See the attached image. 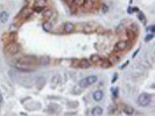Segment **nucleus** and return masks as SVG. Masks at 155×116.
I'll list each match as a JSON object with an SVG mask.
<instances>
[{
	"instance_id": "obj_1",
	"label": "nucleus",
	"mask_w": 155,
	"mask_h": 116,
	"mask_svg": "<svg viewBox=\"0 0 155 116\" xmlns=\"http://www.w3.org/2000/svg\"><path fill=\"white\" fill-rule=\"evenodd\" d=\"M19 50H20V46H19L18 43H15V42H9L8 44L5 46V54L7 55H15L19 52Z\"/></svg>"
},
{
	"instance_id": "obj_2",
	"label": "nucleus",
	"mask_w": 155,
	"mask_h": 116,
	"mask_svg": "<svg viewBox=\"0 0 155 116\" xmlns=\"http://www.w3.org/2000/svg\"><path fill=\"white\" fill-rule=\"evenodd\" d=\"M150 100H152V96H150L148 93H142V94H140L139 98H138V103H139V106H141V107H147V106L150 103Z\"/></svg>"
},
{
	"instance_id": "obj_3",
	"label": "nucleus",
	"mask_w": 155,
	"mask_h": 116,
	"mask_svg": "<svg viewBox=\"0 0 155 116\" xmlns=\"http://www.w3.org/2000/svg\"><path fill=\"white\" fill-rule=\"evenodd\" d=\"M82 31L83 33H85V34H89V33H93V31H96V29H97V25L94 23V22H88V23H82Z\"/></svg>"
},
{
	"instance_id": "obj_4",
	"label": "nucleus",
	"mask_w": 155,
	"mask_h": 116,
	"mask_svg": "<svg viewBox=\"0 0 155 116\" xmlns=\"http://www.w3.org/2000/svg\"><path fill=\"white\" fill-rule=\"evenodd\" d=\"M36 62H37V58H35L34 56H23L19 61V63H23V64H28V65L35 64Z\"/></svg>"
},
{
	"instance_id": "obj_5",
	"label": "nucleus",
	"mask_w": 155,
	"mask_h": 116,
	"mask_svg": "<svg viewBox=\"0 0 155 116\" xmlns=\"http://www.w3.org/2000/svg\"><path fill=\"white\" fill-rule=\"evenodd\" d=\"M128 48L127 41H119L117 44L114 45V51H124Z\"/></svg>"
},
{
	"instance_id": "obj_6",
	"label": "nucleus",
	"mask_w": 155,
	"mask_h": 116,
	"mask_svg": "<svg viewBox=\"0 0 155 116\" xmlns=\"http://www.w3.org/2000/svg\"><path fill=\"white\" fill-rule=\"evenodd\" d=\"M75 30V25L72 22H65L63 26V33L64 34H70Z\"/></svg>"
},
{
	"instance_id": "obj_7",
	"label": "nucleus",
	"mask_w": 155,
	"mask_h": 116,
	"mask_svg": "<svg viewBox=\"0 0 155 116\" xmlns=\"http://www.w3.org/2000/svg\"><path fill=\"white\" fill-rule=\"evenodd\" d=\"M32 12H33V10H32L30 8H27V7H25V8H23L22 10H21V12H20V13H19L18 16L20 19H27L28 16H30V15H32Z\"/></svg>"
},
{
	"instance_id": "obj_8",
	"label": "nucleus",
	"mask_w": 155,
	"mask_h": 116,
	"mask_svg": "<svg viewBox=\"0 0 155 116\" xmlns=\"http://www.w3.org/2000/svg\"><path fill=\"white\" fill-rule=\"evenodd\" d=\"M54 14H55V12L53 10V9H50V8L43 9V10H42V16L46 19V20H49V19H51Z\"/></svg>"
},
{
	"instance_id": "obj_9",
	"label": "nucleus",
	"mask_w": 155,
	"mask_h": 116,
	"mask_svg": "<svg viewBox=\"0 0 155 116\" xmlns=\"http://www.w3.org/2000/svg\"><path fill=\"white\" fill-rule=\"evenodd\" d=\"M93 100L94 101H100V100H103V98H104V93H103V91H100V89H97V91H94L93 92Z\"/></svg>"
},
{
	"instance_id": "obj_10",
	"label": "nucleus",
	"mask_w": 155,
	"mask_h": 116,
	"mask_svg": "<svg viewBox=\"0 0 155 116\" xmlns=\"http://www.w3.org/2000/svg\"><path fill=\"white\" fill-rule=\"evenodd\" d=\"M97 64H99L103 69H109V67H111V66H112V63L110 62L109 59H100V61L97 63Z\"/></svg>"
},
{
	"instance_id": "obj_11",
	"label": "nucleus",
	"mask_w": 155,
	"mask_h": 116,
	"mask_svg": "<svg viewBox=\"0 0 155 116\" xmlns=\"http://www.w3.org/2000/svg\"><path fill=\"white\" fill-rule=\"evenodd\" d=\"M19 70H22V71H30L32 70V66L28 65V64H23V63H19L15 65Z\"/></svg>"
},
{
	"instance_id": "obj_12",
	"label": "nucleus",
	"mask_w": 155,
	"mask_h": 116,
	"mask_svg": "<svg viewBox=\"0 0 155 116\" xmlns=\"http://www.w3.org/2000/svg\"><path fill=\"white\" fill-rule=\"evenodd\" d=\"M42 28H43V30H44V31H47V33H50V31L53 30V23H51V22H49V21L47 20L46 22H43Z\"/></svg>"
},
{
	"instance_id": "obj_13",
	"label": "nucleus",
	"mask_w": 155,
	"mask_h": 116,
	"mask_svg": "<svg viewBox=\"0 0 155 116\" xmlns=\"http://www.w3.org/2000/svg\"><path fill=\"white\" fill-rule=\"evenodd\" d=\"M90 65H91V63L90 61H88V59H81L79 61V67H82V69H88V67H90Z\"/></svg>"
},
{
	"instance_id": "obj_14",
	"label": "nucleus",
	"mask_w": 155,
	"mask_h": 116,
	"mask_svg": "<svg viewBox=\"0 0 155 116\" xmlns=\"http://www.w3.org/2000/svg\"><path fill=\"white\" fill-rule=\"evenodd\" d=\"M84 79L86 81L88 86H90V85H93V84L97 81V77H96V76H89V77H86V78H84Z\"/></svg>"
},
{
	"instance_id": "obj_15",
	"label": "nucleus",
	"mask_w": 155,
	"mask_h": 116,
	"mask_svg": "<svg viewBox=\"0 0 155 116\" xmlns=\"http://www.w3.org/2000/svg\"><path fill=\"white\" fill-rule=\"evenodd\" d=\"M91 114L93 116H99V115H103V108L101 107H94L93 109H92V111H91Z\"/></svg>"
},
{
	"instance_id": "obj_16",
	"label": "nucleus",
	"mask_w": 155,
	"mask_h": 116,
	"mask_svg": "<svg viewBox=\"0 0 155 116\" xmlns=\"http://www.w3.org/2000/svg\"><path fill=\"white\" fill-rule=\"evenodd\" d=\"M122 110H124V113L127 114V115L134 114V108L132 107V106H124V107H122Z\"/></svg>"
},
{
	"instance_id": "obj_17",
	"label": "nucleus",
	"mask_w": 155,
	"mask_h": 116,
	"mask_svg": "<svg viewBox=\"0 0 155 116\" xmlns=\"http://www.w3.org/2000/svg\"><path fill=\"white\" fill-rule=\"evenodd\" d=\"M7 20H8V13L7 12H1L0 13V22H2V23H5V22H7Z\"/></svg>"
},
{
	"instance_id": "obj_18",
	"label": "nucleus",
	"mask_w": 155,
	"mask_h": 116,
	"mask_svg": "<svg viewBox=\"0 0 155 116\" xmlns=\"http://www.w3.org/2000/svg\"><path fill=\"white\" fill-rule=\"evenodd\" d=\"M100 59H101V57L99 56V55H97V54L92 55L91 57H90V62H91V63H96V64L99 62Z\"/></svg>"
},
{
	"instance_id": "obj_19",
	"label": "nucleus",
	"mask_w": 155,
	"mask_h": 116,
	"mask_svg": "<svg viewBox=\"0 0 155 116\" xmlns=\"http://www.w3.org/2000/svg\"><path fill=\"white\" fill-rule=\"evenodd\" d=\"M92 6H93V2H92L91 0H85V2H84V5H83L82 7H85L86 10H89V9L92 8Z\"/></svg>"
},
{
	"instance_id": "obj_20",
	"label": "nucleus",
	"mask_w": 155,
	"mask_h": 116,
	"mask_svg": "<svg viewBox=\"0 0 155 116\" xmlns=\"http://www.w3.org/2000/svg\"><path fill=\"white\" fill-rule=\"evenodd\" d=\"M35 6H39V7H46L47 6V0H36Z\"/></svg>"
},
{
	"instance_id": "obj_21",
	"label": "nucleus",
	"mask_w": 155,
	"mask_h": 116,
	"mask_svg": "<svg viewBox=\"0 0 155 116\" xmlns=\"http://www.w3.org/2000/svg\"><path fill=\"white\" fill-rule=\"evenodd\" d=\"M40 63H41V64H44V65H48V64L50 63V59H49V57L43 56V57L40 58Z\"/></svg>"
},
{
	"instance_id": "obj_22",
	"label": "nucleus",
	"mask_w": 155,
	"mask_h": 116,
	"mask_svg": "<svg viewBox=\"0 0 155 116\" xmlns=\"http://www.w3.org/2000/svg\"><path fill=\"white\" fill-rule=\"evenodd\" d=\"M111 92H112V94H113V99L118 98V94H119V89L118 88L112 87V88H111Z\"/></svg>"
},
{
	"instance_id": "obj_23",
	"label": "nucleus",
	"mask_w": 155,
	"mask_h": 116,
	"mask_svg": "<svg viewBox=\"0 0 155 116\" xmlns=\"http://www.w3.org/2000/svg\"><path fill=\"white\" fill-rule=\"evenodd\" d=\"M84 2H85V0H75L73 5H76L77 7H82L83 5H84Z\"/></svg>"
},
{
	"instance_id": "obj_24",
	"label": "nucleus",
	"mask_w": 155,
	"mask_h": 116,
	"mask_svg": "<svg viewBox=\"0 0 155 116\" xmlns=\"http://www.w3.org/2000/svg\"><path fill=\"white\" fill-rule=\"evenodd\" d=\"M153 37H154V34H153V33H149V34L145 37V41H146V42H148V41H150Z\"/></svg>"
},
{
	"instance_id": "obj_25",
	"label": "nucleus",
	"mask_w": 155,
	"mask_h": 116,
	"mask_svg": "<svg viewBox=\"0 0 155 116\" xmlns=\"http://www.w3.org/2000/svg\"><path fill=\"white\" fill-rule=\"evenodd\" d=\"M101 10H103L104 13H107V10H109V7H107V5L103 4V5H101Z\"/></svg>"
},
{
	"instance_id": "obj_26",
	"label": "nucleus",
	"mask_w": 155,
	"mask_h": 116,
	"mask_svg": "<svg viewBox=\"0 0 155 116\" xmlns=\"http://www.w3.org/2000/svg\"><path fill=\"white\" fill-rule=\"evenodd\" d=\"M139 20H141L142 22H145V15H144V13H141V12H139Z\"/></svg>"
},
{
	"instance_id": "obj_27",
	"label": "nucleus",
	"mask_w": 155,
	"mask_h": 116,
	"mask_svg": "<svg viewBox=\"0 0 155 116\" xmlns=\"http://www.w3.org/2000/svg\"><path fill=\"white\" fill-rule=\"evenodd\" d=\"M64 1H65L69 6H71V5H73V1H75V0H64Z\"/></svg>"
},
{
	"instance_id": "obj_28",
	"label": "nucleus",
	"mask_w": 155,
	"mask_h": 116,
	"mask_svg": "<svg viewBox=\"0 0 155 116\" xmlns=\"http://www.w3.org/2000/svg\"><path fill=\"white\" fill-rule=\"evenodd\" d=\"M148 30H150L152 33H154L155 31V26H150V27L148 28Z\"/></svg>"
},
{
	"instance_id": "obj_29",
	"label": "nucleus",
	"mask_w": 155,
	"mask_h": 116,
	"mask_svg": "<svg viewBox=\"0 0 155 116\" xmlns=\"http://www.w3.org/2000/svg\"><path fill=\"white\" fill-rule=\"evenodd\" d=\"M35 10H36V12H42V10H43V7H39V6H36Z\"/></svg>"
},
{
	"instance_id": "obj_30",
	"label": "nucleus",
	"mask_w": 155,
	"mask_h": 116,
	"mask_svg": "<svg viewBox=\"0 0 155 116\" xmlns=\"http://www.w3.org/2000/svg\"><path fill=\"white\" fill-rule=\"evenodd\" d=\"M117 77H118V74H114V76H113V79H112V82H116V80H117Z\"/></svg>"
},
{
	"instance_id": "obj_31",
	"label": "nucleus",
	"mask_w": 155,
	"mask_h": 116,
	"mask_svg": "<svg viewBox=\"0 0 155 116\" xmlns=\"http://www.w3.org/2000/svg\"><path fill=\"white\" fill-rule=\"evenodd\" d=\"M110 113H114V107H110Z\"/></svg>"
},
{
	"instance_id": "obj_32",
	"label": "nucleus",
	"mask_w": 155,
	"mask_h": 116,
	"mask_svg": "<svg viewBox=\"0 0 155 116\" xmlns=\"http://www.w3.org/2000/svg\"><path fill=\"white\" fill-rule=\"evenodd\" d=\"M128 65V62L127 63H125V64H124V65H122V66H121V69H124V67H126V66H127Z\"/></svg>"
},
{
	"instance_id": "obj_33",
	"label": "nucleus",
	"mask_w": 155,
	"mask_h": 116,
	"mask_svg": "<svg viewBox=\"0 0 155 116\" xmlns=\"http://www.w3.org/2000/svg\"><path fill=\"white\" fill-rule=\"evenodd\" d=\"M1 103H2V95L0 94V105H1Z\"/></svg>"
}]
</instances>
